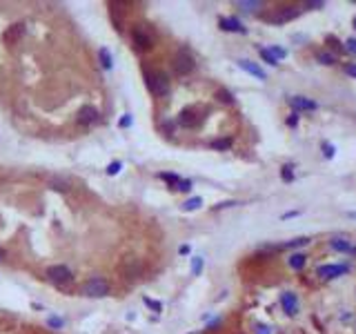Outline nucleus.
<instances>
[{"label":"nucleus","instance_id":"nucleus-1","mask_svg":"<svg viewBox=\"0 0 356 334\" xmlns=\"http://www.w3.org/2000/svg\"><path fill=\"white\" fill-rule=\"evenodd\" d=\"M80 294L89 299H101V297H107L109 294V281L103 279V276H92L87 279L83 285H80Z\"/></svg>","mask_w":356,"mask_h":334},{"label":"nucleus","instance_id":"nucleus-2","mask_svg":"<svg viewBox=\"0 0 356 334\" xmlns=\"http://www.w3.org/2000/svg\"><path fill=\"white\" fill-rule=\"evenodd\" d=\"M47 281L54 285H58V288H65V285H71L74 283V274H71V270L67 265H49L45 272Z\"/></svg>","mask_w":356,"mask_h":334},{"label":"nucleus","instance_id":"nucleus-3","mask_svg":"<svg viewBox=\"0 0 356 334\" xmlns=\"http://www.w3.org/2000/svg\"><path fill=\"white\" fill-rule=\"evenodd\" d=\"M147 85H149V92L154 96L163 98L169 94V76L165 71H154V74H147Z\"/></svg>","mask_w":356,"mask_h":334},{"label":"nucleus","instance_id":"nucleus-4","mask_svg":"<svg viewBox=\"0 0 356 334\" xmlns=\"http://www.w3.org/2000/svg\"><path fill=\"white\" fill-rule=\"evenodd\" d=\"M194 67H196L194 56L189 54L187 49H178L176 56H174V71H176L178 76H187L189 71H194Z\"/></svg>","mask_w":356,"mask_h":334},{"label":"nucleus","instance_id":"nucleus-5","mask_svg":"<svg viewBox=\"0 0 356 334\" xmlns=\"http://www.w3.org/2000/svg\"><path fill=\"white\" fill-rule=\"evenodd\" d=\"M101 121V112H98L94 105H83V107L78 109V123L80 125H96V123Z\"/></svg>","mask_w":356,"mask_h":334},{"label":"nucleus","instance_id":"nucleus-6","mask_svg":"<svg viewBox=\"0 0 356 334\" xmlns=\"http://www.w3.org/2000/svg\"><path fill=\"white\" fill-rule=\"evenodd\" d=\"M131 38H134V45L138 47V49H149L151 47V33L145 29L142 25H138V27H134V31H131Z\"/></svg>","mask_w":356,"mask_h":334},{"label":"nucleus","instance_id":"nucleus-7","mask_svg":"<svg viewBox=\"0 0 356 334\" xmlns=\"http://www.w3.org/2000/svg\"><path fill=\"white\" fill-rule=\"evenodd\" d=\"M178 125L180 127H198L201 125V116H198L196 114V109H183V112H180V116H178Z\"/></svg>","mask_w":356,"mask_h":334},{"label":"nucleus","instance_id":"nucleus-8","mask_svg":"<svg viewBox=\"0 0 356 334\" xmlns=\"http://www.w3.org/2000/svg\"><path fill=\"white\" fill-rule=\"evenodd\" d=\"M348 270H350L348 265H321L319 270H316V274H319L321 279H336V276H343Z\"/></svg>","mask_w":356,"mask_h":334},{"label":"nucleus","instance_id":"nucleus-9","mask_svg":"<svg viewBox=\"0 0 356 334\" xmlns=\"http://www.w3.org/2000/svg\"><path fill=\"white\" fill-rule=\"evenodd\" d=\"M281 305H283V310L289 314V317L298 314V297L294 292H283L281 294Z\"/></svg>","mask_w":356,"mask_h":334},{"label":"nucleus","instance_id":"nucleus-10","mask_svg":"<svg viewBox=\"0 0 356 334\" xmlns=\"http://www.w3.org/2000/svg\"><path fill=\"white\" fill-rule=\"evenodd\" d=\"M238 67H240L243 71H247V74L256 76L258 80H265V78H267V74H265L263 67H258L256 63H251V60H238Z\"/></svg>","mask_w":356,"mask_h":334},{"label":"nucleus","instance_id":"nucleus-11","mask_svg":"<svg viewBox=\"0 0 356 334\" xmlns=\"http://www.w3.org/2000/svg\"><path fill=\"white\" fill-rule=\"evenodd\" d=\"M289 103H292L294 109H303V112H314V109H319V103H314V100H310L305 96H294Z\"/></svg>","mask_w":356,"mask_h":334},{"label":"nucleus","instance_id":"nucleus-12","mask_svg":"<svg viewBox=\"0 0 356 334\" xmlns=\"http://www.w3.org/2000/svg\"><path fill=\"white\" fill-rule=\"evenodd\" d=\"M221 29L225 31H236V33H247V29H245V25L240 20H236V18H221Z\"/></svg>","mask_w":356,"mask_h":334},{"label":"nucleus","instance_id":"nucleus-13","mask_svg":"<svg viewBox=\"0 0 356 334\" xmlns=\"http://www.w3.org/2000/svg\"><path fill=\"white\" fill-rule=\"evenodd\" d=\"M122 272H125L127 279H136V276H140V272H142L140 261H136V259H125V263H122Z\"/></svg>","mask_w":356,"mask_h":334},{"label":"nucleus","instance_id":"nucleus-14","mask_svg":"<svg viewBox=\"0 0 356 334\" xmlns=\"http://www.w3.org/2000/svg\"><path fill=\"white\" fill-rule=\"evenodd\" d=\"M298 13H301V9H296V7H283V9H278L276 16H274L272 20L274 22H287V20H294Z\"/></svg>","mask_w":356,"mask_h":334},{"label":"nucleus","instance_id":"nucleus-15","mask_svg":"<svg viewBox=\"0 0 356 334\" xmlns=\"http://www.w3.org/2000/svg\"><path fill=\"white\" fill-rule=\"evenodd\" d=\"M22 36H25V25H22V22H16L13 27H9V29L4 31V40L7 42H18Z\"/></svg>","mask_w":356,"mask_h":334},{"label":"nucleus","instance_id":"nucleus-16","mask_svg":"<svg viewBox=\"0 0 356 334\" xmlns=\"http://www.w3.org/2000/svg\"><path fill=\"white\" fill-rule=\"evenodd\" d=\"M47 185L58 189V192H69V180L63 178V176H49V178H47Z\"/></svg>","mask_w":356,"mask_h":334},{"label":"nucleus","instance_id":"nucleus-17","mask_svg":"<svg viewBox=\"0 0 356 334\" xmlns=\"http://www.w3.org/2000/svg\"><path fill=\"white\" fill-rule=\"evenodd\" d=\"M98 60H101L103 69H107V71L114 67V56H112V51H109L107 47H101V51H98Z\"/></svg>","mask_w":356,"mask_h":334},{"label":"nucleus","instance_id":"nucleus-18","mask_svg":"<svg viewBox=\"0 0 356 334\" xmlns=\"http://www.w3.org/2000/svg\"><path fill=\"white\" fill-rule=\"evenodd\" d=\"M330 245H332V250H339V252H354L352 243L345 241V238H332Z\"/></svg>","mask_w":356,"mask_h":334},{"label":"nucleus","instance_id":"nucleus-19","mask_svg":"<svg viewBox=\"0 0 356 334\" xmlns=\"http://www.w3.org/2000/svg\"><path fill=\"white\" fill-rule=\"evenodd\" d=\"M307 263V256L301 254V252H296V254L289 256V267H294V270H303Z\"/></svg>","mask_w":356,"mask_h":334},{"label":"nucleus","instance_id":"nucleus-20","mask_svg":"<svg viewBox=\"0 0 356 334\" xmlns=\"http://www.w3.org/2000/svg\"><path fill=\"white\" fill-rule=\"evenodd\" d=\"M201 205H203L201 196H192V198H187L183 205H180V209H183V212H194V209H198Z\"/></svg>","mask_w":356,"mask_h":334},{"label":"nucleus","instance_id":"nucleus-21","mask_svg":"<svg viewBox=\"0 0 356 334\" xmlns=\"http://www.w3.org/2000/svg\"><path fill=\"white\" fill-rule=\"evenodd\" d=\"M243 11H247V13H254L256 9H260L263 7V2H258V0H240V2H236Z\"/></svg>","mask_w":356,"mask_h":334},{"label":"nucleus","instance_id":"nucleus-22","mask_svg":"<svg viewBox=\"0 0 356 334\" xmlns=\"http://www.w3.org/2000/svg\"><path fill=\"white\" fill-rule=\"evenodd\" d=\"M210 145H212V150H230V147H232V138H216V141H212L210 143Z\"/></svg>","mask_w":356,"mask_h":334},{"label":"nucleus","instance_id":"nucleus-23","mask_svg":"<svg viewBox=\"0 0 356 334\" xmlns=\"http://www.w3.org/2000/svg\"><path fill=\"white\" fill-rule=\"evenodd\" d=\"M47 326L51 328V330H63L65 328V321L60 317H54V314H49V317H47Z\"/></svg>","mask_w":356,"mask_h":334},{"label":"nucleus","instance_id":"nucleus-24","mask_svg":"<svg viewBox=\"0 0 356 334\" xmlns=\"http://www.w3.org/2000/svg\"><path fill=\"white\" fill-rule=\"evenodd\" d=\"M216 98L221 100V103H225V105H234V94L227 92V89H218V92H216Z\"/></svg>","mask_w":356,"mask_h":334},{"label":"nucleus","instance_id":"nucleus-25","mask_svg":"<svg viewBox=\"0 0 356 334\" xmlns=\"http://www.w3.org/2000/svg\"><path fill=\"white\" fill-rule=\"evenodd\" d=\"M203 265H205V261H203V256H194L192 259V274L198 276L203 272Z\"/></svg>","mask_w":356,"mask_h":334},{"label":"nucleus","instance_id":"nucleus-26","mask_svg":"<svg viewBox=\"0 0 356 334\" xmlns=\"http://www.w3.org/2000/svg\"><path fill=\"white\" fill-rule=\"evenodd\" d=\"M258 54H260V58H263V60H265V63H267V65H272V67H276V65H278V60L274 58V56L269 54V51L265 49V47H260V49H258Z\"/></svg>","mask_w":356,"mask_h":334},{"label":"nucleus","instance_id":"nucleus-27","mask_svg":"<svg viewBox=\"0 0 356 334\" xmlns=\"http://www.w3.org/2000/svg\"><path fill=\"white\" fill-rule=\"evenodd\" d=\"M316 58H319V63H323V65H334L336 63V56L330 54V51H321Z\"/></svg>","mask_w":356,"mask_h":334},{"label":"nucleus","instance_id":"nucleus-28","mask_svg":"<svg viewBox=\"0 0 356 334\" xmlns=\"http://www.w3.org/2000/svg\"><path fill=\"white\" fill-rule=\"evenodd\" d=\"M267 51H269V54H272L276 60H281V58H285V56H287V49H283V47H276V45L267 47Z\"/></svg>","mask_w":356,"mask_h":334},{"label":"nucleus","instance_id":"nucleus-29","mask_svg":"<svg viewBox=\"0 0 356 334\" xmlns=\"http://www.w3.org/2000/svg\"><path fill=\"white\" fill-rule=\"evenodd\" d=\"M158 178L167 180L169 185H176L178 180H180V176H178V174H174V171H163V174H158Z\"/></svg>","mask_w":356,"mask_h":334},{"label":"nucleus","instance_id":"nucleus-30","mask_svg":"<svg viewBox=\"0 0 356 334\" xmlns=\"http://www.w3.org/2000/svg\"><path fill=\"white\" fill-rule=\"evenodd\" d=\"M142 303H145L149 310H154V312H163V303H160V301H154V299H142Z\"/></svg>","mask_w":356,"mask_h":334},{"label":"nucleus","instance_id":"nucleus-31","mask_svg":"<svg viewBox=\"0 0 356 334\" xmlns=\"http://www.w3.org/2000/svg\"><path fill=\"white\" fill-rule=\"evenodd\" d=\"M120 169H122V163H120V161H112V163L107 165V176H116Z\"/></svg>","mask_w":356,"mask_h":334},{"label":"nucleus","instance_id":"nucleus-32","mask_svg":"<svg viewBox=\"0 0 356 334\" xmlns=\"http://www.w3.org/2000/svg\"><path fill=\"white\" fill-rule=\"evenodd\" d=\"M176 189H178V192H185V194L192 192V180H183V178H180L178 183H176Z\"/></svg>","mask_w":356,"mask_h":334},{"label":"nucleus","instance_id":"nucleus-33","mask_svg":"<svg viewBox=\"0 0 356 334\" xmlns=\"http://www.w3.org/2000/svg\"><path fill=\"white\" fill-rule=\"evenodd\" d=\"M294 167L292 165H283V171H281V176H283V180H287V183H289V180H294Z\"/></svg>","mask_w":356,"mask_h":334},{"label":"nucleus","instance_id":"nucleus-34","mask_svg":"<svg viewBox=\"0 0 356 334\" xmlns=\"http://www.w3.org/2000/svg\"><path fill=\"white\" fill-rule=\"evenodd\" d=\"M120 127H129L131 125V114H125V116L120 118V123H118Z\"/></svg>","mask_w":356,"mask_h":334},{"label":"nucleus","instance_id":"nucleus-35","mask_svg":"<svg viewBox=\"0 0 356 334\" xmlns=\"http://www.w3.org/2000/svg\"><path fill=\"white\" fill-rule=\"evenodd\" d=\"M323 150H325V156H327V159H332V156H334V145L325 143V145H323Z\"/></svg>","mask_w":356,"mask_h":334},{"label":"nucleus","instance_id":"nucleus-36","mask_svg":"<svg viewBox=\"0 0 356 334\" xmlns=\"http://www.w3.org/2000/svg\"><path fill=\"white\" fill-rule=\"evenodd\" d=\"M307 4V7H312V9H323V4H325V2H323V0H312V2H305Z\"/></svg>","mask_w":356,"mask_h":334},{"label":"nucleus","instance_id":"nucleus-37","mask_svg":"<svg viewBox=\"0 0 356 334\" xmlns=\"http://www.w3.org/2000/svg\"><path fill=\"white\" fill-rule=\"evenodd\" d=\"M256 334H272V330H269V326H258L256 328Z\"/></svg>","mask_w":356,"mask_h":334},{"label":"nucleus","instance_id":"nucleus-38","mask_svg":"<svg viewBox=\"0 0 356 334\" xmlns=\"http://www.w3.org/2000/svg\"><path fill=\"white\" fill-rule=\"evenodd\" d=\"M348 51L356 54V38H350V40H348Z\"/></svg>","mask_w":356,"mask_h":334},{"label":"nucleus","instance_id":"nucleus-39","mask_svg":"<svg viewBox=\"0 0 356 334\" xmlns=\"http://www.w3.org/2000/svg\"><path fill=\"white\" fill-rule=\"evenodd\" d=\"M345 71H348L350 76H354V78H356V65H345Z\"/></svg>","mask_w":356,"mask_h":334},{"label":"nucleus","instance_id":"nucleus-40","mask_svg":"<svg viewBox=\"0 0 356 334\" xmlns=\"http://www.w3.org/2000/svg\"><path fill=\"white\" fill-rule=\"evenodd\" d=\"M178 254H183V256L189 254V245H180V247H178Z\"/></svg>","mask_w":356,"mask_h":334},{"label":"nucleus","instance_id":"nucleus-41","mask_svg":"<svg viewBox=\"0 0 356 334\" xmlns=\"http://www.w3.org/2000/svg\"><path fill=\"white\" fill-rule=\"evenodd\" d=\"M296 123H298V114H292V118H289V125H296Z\"/></svg>","mask_w":356,"mask_h":334},{"label":"nucleus","instance_id":"nucleus-42","mask_svg":"<svg viewBox=\"0 0 356 334\" xmlns=\"http://www.w3.org/2000/svg\"><path fill=\"white\" fill-rule=\"evenodd\" d=\"M163 130H165V132H174V125H172V123H165Z\"/></svg>","mask_w":356,"mask_h":334},{"label":"nucleus","instance_id":"nucleus-43","mask_svg":"<svg viewBox=\"0 0 356 334\" xmlns=\"http://www.w3.org/2000/svg\"><path fill=\"white\" fill-rule=\"evenodd\" d=\"M4 259V250H2V247H0V261H2Z\"/></svg>","mask_w":356,"mask_h":334},{"label":"nucleus","instance_id":"nucleus-44","mask_svg":"<svg viewBox=\"0 0 356 334\" xmlns=\"http://www.w3.org/2000/svg\"><path fill=\"white\" fill-rule=\"evenodd\" d=\"M354 27H356V16H354Z\"/></svg>","mask_w":356,"mask_h":334}]
</instances>
